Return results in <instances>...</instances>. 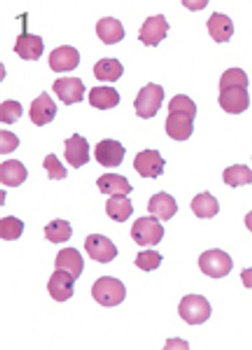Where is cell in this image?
<instances>
[{"mask_svg": "<svg viewBox=\"0 0 252 350\" xmlns=\"http://www.w3.org/2000/svg\"><path fill=\"white\" fill-rule=\"evenodd\" d=\"M92 295L102 306L112 308L124 301L126 288L120 280L103 276L98 279L92 286Z\"/></svg>", "mask_w": 252, "mask_h": 350, "instance_id": "obj_1", "label": "cell"}, {"mask_svg": "<svg viewBox=\"0 0 252 350\" xmlns=\"http://www.w3.org/2000/svg\"><path fill=\"white\" fill-rule=\"evenodd\" d=\"M209 301L201 295L184 296L178 306L180 317L191 326L201 325L211 317Z\"/></svg>", "mask_w": 252, "mask_h": 350, "instance_id": "obj_2", "label": "cell"}, {"mask_svg": "<svg viewBox=\"0 0 252 350\" xmlns=\"http://www.w3.org/2000/svg\"><path fill=\"white\" fill-rule=\"evenodd\" d=\"M202 273L213 279H220L229 275L234 262L230 255L220 250L214 249L204 252L198 260Z\"/></svg>", "mask_w": 252, "mask_h": 350, "instance_id": "obj_3", "label": "cell"}, {"mask_svg": "<svg viewBox=\"0 0 252 350\" xmlns=\"http://www.w3.org/2000/svg\"><path fill=\"white\" fill-rule=\"evenodd\" d=\"M165 228L154 217H143L132 224L130 236L140 247H155L163 239Z\"/></svg>", "mask_w": 252, "mask_h": 350, "instance_id": "obj_4", "label": "cell"}, {"mask_svg": "<svg viewBox=\"0 0 252 350\" xmlns=\"http://www.w3.org/2000/svg\"><path fill=\"white\" fill-rule=\"evenodd\" d=\"M164 99L163 87L150 83L140 90L134 103L137 116L143 119L154 118L161 109Z\"/></svg>", "mask_w": 252, "mask_h": 350, "instance_id": "obj_5", "label": "cell"}, {"mask_svg": "<svg viewBox=\"0 0 252 350\" xmlns=\"http://www.w3.org/2000/svg\"><path fill=\"white\" fill-rule=\"evenodd\" d=\"M219 103L221 109L227 113L238 115L248 109L250 104L247 88L234 85L220 89Z\"/></svg>", "mask_w": 252, "mask_h": 350, "instance_id": "obj_6", "label": "cell"}, {"mask_svg": "<svg viewBox=\"0 0 252 350\" xmlns=\"http://www.w3.org/2000/svg\"><path fill=\"white\" fill-rule=\"evenodd\" d=\"M85 249L90 259L102 264L112 262L118 254L113 241L102 234H94L87 236L85 242Z\"/></svg>", "mask_w": 252, "mask_h": 350, "instance_id": "obj_7", "label": "cell"}, {"mask_svg": "<svg viewBox=\"0 0 252 350\" xmlns=\"http://www.w3.org/2000/svg\"><path fill=\"white\" fill-rule=\"evenodd\" d=\"M170 25L163 14L148 17L139 29L138 39L145 46L156 47L167 38Z\"/></svg>", "mask_w": 252, "mask_h": 350, "instance_id": "obj_8", "label": "cell"}, {"mask_svg": "<svg viewBox=\"0 0 252 350\" xmlns=\"http://www.w3.org/2000/svg\"><path fill=\"white\" fill-rule=\"evenodd\" d=\"M52 90L65 105H71L84 100L86 88L81 78L64 77L55 81Z\"/></svg>", "mask_w": 252, "mask_h": 350, "instance_id": "obj_9", "label": "cell"}, {"mask_svg": "<svg viewBox=\"0 0 252 350\" xmlns=\"http://www.w3.org/2000/svg\"><path fill=\"white\" fill-rule=\"evenodd\" d=\"M195 118L186 112L179 111L169 112L165 124L167 135L178 142L188 140L194 131Z\"/></svg>", "mask_w": 252, "mask_h": 350, "instance_id": "obj_10", "label": "cell"}, {"mask_svg": "<svg viewBox=\"0 0 252 350\" xmlns=\"http://www.w3.org/2000/svg\"><path fill=\"white\" fill-rule=\"evenodd\" d=\"M126 153V150L120 142L111 139L101 141L96 144L95 149L98 163L106 168L120 166Z\"/></svg>", "mask_w": 252, "mask_h": 350, "instance_id": "obj_11", "label": "cell"}, {"mask_svg": "<svg viewBox=\"0 0 252 350\" xmlns=\"http://www.w3.org/2000/svg\"><path fill=\"white\" fill-rule=\"evenodd\" d=\"M166 161L158 150H145L138 153L134 161V167L143 178L156 179L164 174Z\"/></svg>", "mask_w": 252, "mask_h": 350, "instance_id": "obj_12", "label": "cell"}, {"mask_svg": "<svg viewBox=\"0 0 252 350\" xmlns=\"http://www.w3.org/2000/svg\"><path fill=\"white\" fill-rule=\"evenodd\" d=\"M81 62L78 50L70 45H63L53 50L48 57L50 68L57 73L74 70Z\"/></svg>", "mask_w": 252, "mask_h": 350, "instance_id": "obj_13", "label": "cell"}, {"mask_svg": "<svg viewBox=\"0 0 252 350\" xmlns=\"http://www.w3.org/2000/svg\"><path fill=\"white\" fill-rule=\"evenodd\" d=\"M58 107L46 91L35 99L31 104L29 117L37 126H43L54 120Z\"/></svg>", "mask_w": 252, "mask_h": 350, "instance_id": "obj_14", "label": "cell"}, {"mask_svg": "<svg viewBox=\"0 0 252 350\" xmlns=\"http://www.w3.org/2000/svg\"><path fill=\"white\" fill-rule=\"evenodd\" d=\"M64 144L66 150L64 156L71 166L79 169L89 163V144L85 137L76 133L70 139H66Z\"/></svg>", "mask_w": 252, "mask_h": 350, "instance_id": "obj_15", "label": "cell"}, {"mask_svg": "<svg viewBox=\"0 0 252 350\" xmlns=\"http://www.w3.org/2000/svg\"><path fill=\"white\" fill-rule=\"evenodd\" d=\"M74 281L69 273L57 270L51 276L47 285L51 297L59 303L70 299L74 293Z\"/></svg>", "mask_w": 252, "mask_h": 350, "instance_id": "obj_16", "label": "cell"}, {"mask_svg": "<svg viewBox=\"0 0 252 350\" xmlns=\"http://www.w3.org/2000/svg\"><path fill=\"white\" fill-rule=\"evenodd\" d=\"M44 44L42 36L28 33L23 31L17 37L13 51L25 61H38L43 55Z\"/></svg>", "mask_w": 252, "mask_h": 350, "instance_id": "obj_17", "label": "cell"}, {"mask_svg": "<svg viewBox=\"0 0 252 350\" xmlns=\"http://www.w3.org/2000/svg\"><path fill=\"white\" fill-rule=\"evenodd\" d=\"M85 261L82 254L73 247L64 248L59 252L55 260L56 270L69 273L76 280L82 275Z\"/></svg>", "mask_w": 252, "mask_h": 350, "instance_id": "obj_18", "label": "cell"}, {"mask_svg": "<svg viewBox=\"0 0 252 350\" xmlns=\"http://www.w3.org/2000/svg\"><path fill=\"white\" fill-rule=\"evenodd\" d=\"M148 211L155 215L156 218L168 221L178 211V206L174 197L162 191L150 198Z\"/></svg>", "mask_w": 252, "mask_h": 350, "instance_id": "obj_19", "label": "cell"}, {"mask_svg": "<svg viewBox=\"0 0 252 350\" xmlns=\"http://www.w3.org/2000/svg\"><path fill=\"white\" fill-rule=\"evenodd\" d=\"M206 25L210 37L218 44L229 42L234 33L232 20L222 13L214 12Z\"/></svg>", "mask_w": 252, "mask_h": 350, "instance_id": "obj_20", "label": "cell"}, {"mask_svg": "<svg viewBox=\"0 0 252 350\" xmlns=\"http://www.w3.org/2000/svg\"><path fill=\"white\" fill-rule=\"evenodd\" d=\"M96 33L105 45L117 44L126 36L122 23L113 17L99 20L96 24Z\"/></svg>", "mask_w": 252, "mask_h": 350, "instance_id": "obj_21", "label": "cell"}, {"mask_svg": "<svg viewBox=\"0 0 252 350\" xmlns=\"http://www.w3.org/2000/svg\"><path fill=\"white\" fill-rule=\"evenodd\" d=\"M96 183L102 194L127 196L134 191V187L129 184L128 179L118 174H104Z\"/></svg>", "mask_w": 252, "mask_h": 350, "instance_id": "obj_22", "label": "cell"}, {"mask_svg": "<svg viewBox=\"0 0 252 350\" xmlns=\"http://www.w3.org/2000/svg\"><path fill=\"white\" fill-rule=\"evenodd\" d=\"M29 172L17 159H8L0 166V180L4 185L17 187L27 179Z\"/></svg>", "mask_w": 252, "mask_h": 350, "instance_id": "obj_23", "label": "cell"}, {"mask_svg": "<svg viewBox=\"0 0 252 350\" xmlns=\"http://www.w3.org/2000/svg\"><path fill=\"white\" fill-rule=\"evenodd\" d=\"M120 101L121 96L113 87H94L89 93V105L101 111L112 109Z\"/></svg>", "mask_w": 252, "mask_h": 350, "instance_id": "obj_24", "label": "cell"}, {"mask_svg": "<svg viewBox=\"0 0 252 350\" xmlns=\"http://www.w3.org/2000/svg\"><path fill=\"white\" fill-rule=\"evenodd\" d=\"M191 208L199 219H212L220 211L218 200L208 191L197 194L192 200Z\"/></svg>", "mask_w": 252, "mask_h": 350, "instance_id": "obj_25", "label": "cell"}, {"mask_svg": "<svg viewBox=\"0 0 252 350\" xmlns=\"http://www.w3.org/2000/svg\"><path fill=\"white\" fill-rule=\"evenodd\" d=\"M105 211L112 220L118 223L126 222L135 211L131 200L125 196H114L106 201Z\"/></svg>", "mask_w": 252, "mask_h": 350, "instance_id": "obj_26", "label": "cell"}, {"mask_svg": "<svg viewBox=\"0 0 252 350\" xmlns=\"http://www.w3.org/2000/svg\"><path fill=\"white\" fill-rule=\"evenodd\" d=\"M94 75L100 82L115 83L124 73V67L117 59L104 58L94 66Z\"/></svg>", "mask_w": 252, "mask_h": 350, "instance_id": "obj_27", "label": "cell"}, {"mask_svg": "<svg viewBox=\"0 0 252 350\" xmlns=\"http://www.w3.org/2000/svg\"><path fill=\"white\" fill-rule=\"evenodd\" d=\"M46 239L54 244L68 241L73 234L70 223L57 219L44 227Z\"/></svg>", "mask_w": 252, "mask_h": 350, "instance_id": "obj_28", "label": "cell"}, {"mask_svg": "<svg viewBox=\"0 0 252 350\" xmlns=\"http://www.w3.org/2000/svg\"><path fill=\"white\" fill-rule=\"evenodd\" d=\"M251 171L245 165H234L225 169L223 172L225 184L235 188L251 183Z\"/></svg>", "mask_w": 252, "mask_h": 350, "instance_id": "obj_29", "label": "cell"}, {"mask_svg": "<svg viewBox=\"0 0 252 350\" xmlns=\"http://www.w3.org/2000/svg\"><path fill=\"white\" fill-rule=\"evenodd\" d=\"M24 226L21 220L9 215L0 221V237L5 241L17 240L21 237Z\"/></svg>", "mask_w": 252, "mask_h": 350, "instance_id": "obj_30", "label": "cell"}, {"mask_svg": "<svg viewBox=\"0 0 252 350\" xmlns=\"http://www.w3.org/2000/svg\"><path fill=\"white\" fill-rule=\"evenodd\" d=\"M163 259V256L158 251L150 250L139 252L135 264L141 271L150 272L156 270L161 265Z\"/></svg>", "mask_w": 252, "mask_h": 350, "instance_id": "obj_31", "label": "cell"}, {"mask_svg": "<svg viewBox=\"0 0 252 350\" xmlns=\"http://www.w3.org/2000/svg\"><path fill=\"white\" fill-rule=\"evenodd\" d=\"M23 113V109L21 103L16 100H5L0 107V120L8 125L17 122Z\"/></svg>", "mask_w": 252, "mask_h": 350, "instance_id": "obj_32", "label": "cell"}, {"mask_svg": "<svg viewBox=\"0 0 252 350\" xmlns=\"http://www.w3.org/2000/svg\"><path fill=\"white\" fill-rule=\"evenodd\" d=\"M219 83V89L234 85L242 86L247 89L249 79L247 75L242 69L230 68L223 73Z\"/></svg>", "mask_w": 252, "mask_h": 350, "instance_id": "obj_33", "label": "cell"}, {"mask_svg": "<svg viewBox=\"0 0 252 350\" xmlns=\"http://www.w3.org/2000/svg\"><path fill=\"white\" fill-rule=\"evenodd\" d=\"M43 167L48 170L49 180H62L68 177V172L55 154H51L46 157Z\"/></svg>", "mask_w": 252, "mask_h": 350, "instance_id": "obj_34", "label": "cell"}, {"mask_svg": "<svg viewBox=\"0 0 252 350\" xmlns=\"http://www.w3.org/2000/svg\"><path fill=\"white\" fill-rule=\"evenodd\" d=\"M169 112L179 111L186 112L194 118L197 114V106L194 101L186 95H177L172 98L168 105Z\"/></svg>", "mask_w": 252, "mask_h": 350, "instance_id": "obj_35", "label": "cell"}, {"mask_svg": "<svg viewBox=\"0 0 252 350\" xmlns=\"http://www.w3.org/2000/svg\"><path fill=\"white\" fill-rule=\"evenodd\" d=\"M20 145V139L14 133L7 130L0 131V152L8 154L14 152Z\"/></svg>", "mask_w": 252, "mask_h": 350, "instance_id": "obj_36", "label": "cell"}, {"mask_svg": "<svg viewBox=\"0 0 252 350\" xmlns=\"http://www.w3.org/2000/svg\"><path fill=\"white\" fill-rule=\"evenodd\" d=\"M167 345L165 347V349H189L188 342L183 341L180 338L174 340H167Z\"/></svg>", "mask_w": 252, "mask_h": 350, "instance_id": "obj_37", "label": "cell"}, {"mask_svg": "<svg viewBox=\"0 0 252 350\" xmlns=\"http://www.w3.org/2000/svg\"><path fill=\"white\" fill-rule=\"evenodd\" d=\"M183 5L192 11L203 10L208 4V1H182Z\"/></svg>", "mask_w": 252, "mask_h": 350, "instance_id": "obj_38", "label": "cell"}]
</instances>
